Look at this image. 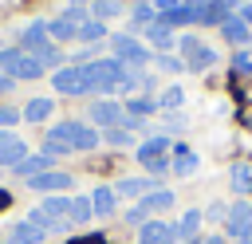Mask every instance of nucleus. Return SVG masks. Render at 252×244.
Wrapping results in <instances>:
<instances>
[{
	"mask_svg": "<svg viewBox=\"0 0 252 244\" xmlns=\"http://www.w3.org/2000/svg\"><path fill=\"white\" fill-rule=\"evenodd\" d=\"M35 59H39V67H55V63H59V59H63V55H59V51H55V47H51V43H47V47H43V51H39V55H35Z\"/></svg>",
	"mask_w": 252,
	"mask_h": 244,
	"instance_id": "obj_33",
	"label": "nucleus"
},
{
	"mask_svg": "<svg viewBox=\"0 0 252 244\" xmlns=\"http://www.w3.org/2000/svg\"><path fill=\"white\" fill-rule=\"evenodd\" d=\"M43 153H47V157H63V153H71V150H67L63 142H55V138H47V142H43Z\"/></svg>",
	"mask_w": 252,
	"mask_h": 244,
	"instance_id": "obj_35",
	"label": "nucleus"
},
{
	"mask_svg": "<svg viewBox=\"0 0 252 244\" xmlns=\"http://www.w3.org/2000/svg\"><path fill=\"white\" fill-rule=\"evenodd\" d=\"M232 67H236L240 75H252V55H248V51H236V59H232Z\"/></svg>",
	"mask_w": 252,
	"mask_h": 244,
	"instance_id": "obj_36",
	"label": "nucleus"
},
{
	"mask_svg": "<svg viewBox=\"0 0 252 244\" xmlns=\"http://www.w3.org/2000/svg\"><path fill=\"white\" fill-rule=\"evenodd\" d=\"M146 35H150L154 55H165V51L173 47V28H169V24H161V20H154V24L146 28Z\"/></svg>",
	"mask_w": 252,
	"mask_h": 244,
	"instance_id": "obj_15",
	"label": "nucleus"
},
{
	"mask_svg": "<svg viewBox=\"0 0 252 244\" xmlns=\"http://www.w3.org/2000/svg\"><path fill=\"white\" fill-rule=\"evenodd\" d=\"M43 236H47L43 228H35L32 220H20V224L8 232V244H43Z\"/></svg>",
	"mask_w": 252,
	"mask_h": 244,
	"instance_id": "obj_18",
	"label": "nucleus"
},
{
	"mask_svg": "<svg viewBox=\"0 0 252 244\" xmlns=\"http://www.w3.org/2000/svg\"><path fill=\"white\" fill-rule=\"evenodd\" d=\"M122 118H126L122 102H114V98H94V102H91V122H94V126L114 130V126H122Z\"/></svg>",
	"mask_w": 252,
	"mask_h": 244,
	"instance_id": "obj_9",
	"label": "nucleus"
},
{
	"mask_svg": "<svg viewBox=\"0 0 252 244\" xmlns=\"http://www.w3.org/2000/svg\"><path fill=\"white\" fill-rule=\"evenodd\" d=\"M0 75H12V79H39L43 67H39L35 55H28V51H20V47H8V51H0Z\"/></svg>",
	"mask_w": 252,
	"mask_h": 244,
	"instance_id": "obj_3",
	"label": "nucleus"
},
{
	"mask_svg": "<svg viewBox=\"0 0 252 244\" xmlns=\"http://www.w3.org/2000/svg\"><path fill=\"white\" fill-rule=\"evenodd\" d=\"M173 8H181V0H154V12H158V16H165V12H173Z\"/></svg>",
	"mask_w": 252,
	"mask_h": 244,
	"instance_id": "obj_40",
	"label": "nucleus"
},
{
	"mask_svg": "<svg viewBox=\"0 0 252 244\" xmlns=\"http://www.w3.org/2000/svg\"><path fill=\"white\" fill-rule=\"evenodd\" d=\"M154 59H158V67H161V71H185V63H181V59H173V55H154Z\"/></svg>",
	"mask_w": 252,
	"mask_h": 244,
	"instance_id": "obj_34",
	"label": "nucleus"
},
{
	"mask_svg": "<svg viewBox=\"0 0 252 244\" xmlns=\"http://www.w3.org/2000/svg\"><path fill=\"white\" fill-rule=\"evenodd\" d=\"M114 205H118V193H114L110 185H98V189L91 193V213H94V216H110Z\"/></svg>",
	"mask_w": 252,
	"mask_h": 244,
	"instance_id": "obj_17",
	"label": "nucleus"
},
{
	"mask_svg": "<svg viewBox=\"0 0 252 244\" xmlns=\"http://www.w3.org/2000/svg\"><path fill=\"white\" fill-rule=\"evenodd\" d=\"M118 12H122V4H118V0H94L91 20H102V24H106V20H114Z\"/></svg>",
	"mask_w": 252,
	"mask_h": 244,
	"instance_id": "obj_28",
	"label": "nucleus"
},
{
	"mask_svg": "<svg viewBox=\"0 0 252 244\" xmlns=\"http://www.w3.org/2000/svg\"><path fill=\"white\" fill-rule=\"evenodd\" d=\"M20 118H24L20 110H12V106H0V126H4V130H8V126H16Z\"/></svg>",
	"mask_w": 252,
	"mask_h": 244,
	"instance_id": "obj_37",
	"label": "nucleus"
},
{
	"mask_svg": "<svg viewBox=\"0 0 252 244\" xmlns=\"http://www.w3.org/2000/svg\"><path fill=\"white\" fill-rule=\"evenodd\" d=\"M248 224H252V205H248V201H236V205L228 209V216H224V228H228V236H240Z\"/></svg>",
	"mask_w": 252,
	"mask_h": 244,
	"instance_id": "obj_14",
	"label": "nucleus"
},
{
	"mask_svg": "<svg viewBox=\"0 0 252 244\" xmlns=\"http://www.w3.org/2000/svg\"><path fill=\"white\" fill-rule=\"evenodd\" d=\"M83 67H87V87H91V94L118 91V83H122V75H126V67H122L118 59H94V63H83Z\"/></svg>",
	"mask_w": 252,
	"mask_h": 244,
	"instance_id": "obj_1",
	"label": "nucleus"
},
{
	"mask_svg": "<svg viewBox=\"0 0 252 244\" xmlns=\"http://www.w3.org/2000/svg\"><path fill=\"white\" fill-rule=\"evenodd\" d=\"M94 213H91V197H71V216L67 220H75V224H83V220H91Z\"/></svg>",
	"mask_w": 252,
	"mask_h": 244,
	"instance_id": "obj_29",
	"label": "nucleus"
},
{
	"mask_svg": "<svg viewBox=\"0 0 252 244\" xmlns=\"http://www.w3.org/2000/svg\"><path fill=\"white\" fill-rule=\"evenodd\" d=\"M197 165H201V157H197L189 146H177V157H173L169 169H173L177 177H189V173H197Z\"/></svg>",
	"mask_w": 252,
	"mask_h": 244,
	"instance_id": "obj_21",
	"label": "nucleus"
},
{
	"mask_svg": "<svg viewBox=\"0 0 252 244\" xmlns=\"http://www.w3.org/2000/svg\"><path fill=\"white\" fill-rule=\"evenodd\" d=\"M110 47H114V59H118L122 67H126V63H130V67H146V63L154 59V51H150L138 35H114Z\"/></svg>",
	"mask_w": 252,
	"mask_h": 244,
	"instance_id": "obj_5",
	"label": "nucleus"
},
{
	"mask_svg": "<svg viewBox=\"0 0 252 244\" xmlns=\"http://www.w3.org/2000/svg\"><path fill=\"white\" fill-rule=\"evenodd\" d=\"M138 240H142V244H177V228L158 216V220H146V224L138 228Z\"/></svg>",
	"mask_w": 252,
	"mask_h": 244,
	"instance_id": "obj_10",
	"label": "nucleus"
},
{
	"mask_svg": "<svg viewBox=\"0 0 252 244\" xmlns=\"http://www.w3.org/2000/svg\"><path fill=\"white\" fill-rule=\"evenodd\" d=\"M240 20H244V24H248V28H252V4H248V8H244V12H240Z\"/></svg>",
	"mask_w": 252,
	"mask_h": 244,
	"instance_id": "obj_43",
	"label": "nucleus"
},
{
	"mask_svg": "<svg viewBox=\"0 0 252 244\" xmlns=\"http://www.w3.org/2000/svg\"><path fill=\"white\" fill-rule=\"evenodd\" d=\"M28 185H32L35 193H63V189H71V173H63V169H47V173L32 177Z\"/></svg>",
	"mask_w": 252,
	"mask_h": 244,
	"instance_id": "obj_11",
	"label": "nucleus"
},
{
	"mask_svg": "<svg viewBox=\"0 0 252 244\" xmlns=\"http://www.w3.org/2000/svg\"><path fill=\"white\" fill-rule=\"evenodd\" d=\"M150 189H158L150 177H122V181L114 185V193H118V197H146Z\"/></svg>",
	"mask_w": 252,
	"mask_h": 244,
	"instance_id": "obj_20",
	"label": "nucleus"
},
{
	"mask_svg": "<svg viewBox=\"0 0 252 244\" xmlns=\"http://www.w3.org/2000/svg\"><path fill=\"white\" fill-rule=\"evenodd\" d=\"M181 4H189V8H201V4H209V0H181Z\"/></svg>",
	"mask_w": 252,
	"mask_h": 244,
	"instance_id": "obj_45",
	"label": "nucleus"
},
{
	"mask_svg": "<svg viewBox=\"0 0 252 244\" xmlns=\"http://www.w3.org/2000/svg\"><path fill=\"white\" fill-rule=\"evenodd\" d=\"M102 35H106V24H102V20H87V24H83V31H79V39H83V43H94V39H102Z\"/></svg>",
	"mask_w": 252,
	"mask_h": 244,
	"instance_id": "obj_30",
	"label": "nucleus"
},
{
	"mask_svg": "<svg viewBox=\"0 0 252 244\" xmlns=\"http://www.w3.org/2000/svg\"><path fill=\"white\" fill-rule=\"evenodd\" d=\"M205 216H209V220H224V216H228V205H220V201H217V205H209V213H205Z\"/></svg>",
	"mask_w": 252,
	"mask_h": 244,
	"instance_id": "obj_39",
	"label": "nucleus"
},
{
	"mask_svg": "<svg viewBox=\"0 0 252 244\" xmlns=\"http://www.w3.org/2000/svg\"><path fill=\"white\" fill-rule=\"evenodd\" d=\"M240 244H252V224H248V228L240 232Z\"/></svg>",
	"mask_w": 252,
	"mask_h": 244,
	"instance_id": "obj_44",
	"label": "nucleus"
},
{
	"mask_svg": "<svg viewBox=\"0 0 252 244\" xmlns=\"http://www.w3.org/2000/svg\"><path fill=\"white\" fill-rule=\"evenodd\" d=\"M39 209H43L51 220H59V224H71V220H67V216H71V197H47Z\"/></svg>",
	"mask_w": 252,
	"mask_h": 244,
	"instance_id": "obj_23",
	"label": "nucleus"
},
{
	"mask_svg": "<svg viewBox=\"0 0 252 244\" xmlns=\"http://www.w3.org/2000/svg\"><path fill=\"white\" fill-rule=\"evenodd\" d=\"M201 220H205V213L201 209H189L173 228H177V236H185V240H197V228H201Z\"/></svg>",
	"mask_w": 252,
	"mask_h": 244,
	"instance_id": "obj_24",
	"label": "nucleus"
},
{
	"mask_svg": "<svg viewBox=\"0 0 252 244\" xmlns=\"http://www.w3.org/2000/svg\"><path fill=\"white\" fill-rule=\"evenodd\" d=\"M220 35H224L232 47H244V43H248V35H252V28H248L240 16H228V20L220 24Z\"/></svg>",
	"mask_w": 252,
	"mask_h": 244,
	"instance_id": "obj_16",
	"label": "nucleus"
},
{
	"mask_svg": "<svg viewBox=\"0 0 252 244\" xmlns=\"http://www.w3.org/2000/svg\"><path fill=\"white\" fill-rule=\"evenodd\" d=\"M24 157H28V146L12 130H0V165H20Z\"/></svg>",
	"mask_w": 252,
	"mask_h": 244,
	"instance_id": "obj_12",
	"label": "nucleus"
},
{
	"mask_svg": "<svg viewBox=\"0 0 252 244\" xmlns=\"http://www.w3.org/2000/svg\"><path fill=\"white\" fill-rule=\"evenodd\" d=\"M51 87L59 91V94H91V87H87V67L79 63V67H59L55 75H51Z\"/></svg>",
	"mask_w": 252,
	"mask_h": 244,
	"instance_id": "obj_7",
	"label": "nucleus"
},
{
	"mask_svg": "<svg viewBox=\"0 0 252 244\" xmlns=\"http://www.w3.org/2000/svg\"><path fill=\"white\" fill-rule=\"evenodd\" d=\"M47 47V24H28L24 28V35H20V51H28V55H39Z\"/></svg>",
	"mask_w": 252,
	"mask_h": 244,
	"instance_id": "obj_13",
	"label": "nucleus"
},
{
	"mask_svg": "<svg viewBox=\"0 0 252 244\" xmlns=\"http://www.w3.org/2000/svg\"><path fill=\"white\" fill-rule=\"evenodd\" d=\"M142 209L146 213H165V209H173V193L169 189H150L142 197Z\"/></svg>",
	"mask_w": 252,
	"mask_h": 244,
	"instance_id": "obj_22",
	"label": "nucleus"
},
{
	"mask_svg": "<svg viewBox=\"0 0 252 244\" xmlns=\"http://www.w3.org/2000/svg\"><path fill=\"white\" fill-rule=\"evenodd\" d=\"M181 63H185L189 71H209V67L217 63V51H213V47H205L201 39L185 35V39H181Z\"/></svg>",
	"mask_w": 252,
	"mask_h": 244,
	"instance_id": "obj_8",
	"label": "nucleus"
},
{
	"mask_svg": "<svg viewBox=\"0 0 252 244\" xmlns=\"http://www.w3.org/2000/svg\"><path fill=\"white\" fill-rule=\"evenodd\" d=\"M201 244H224V240H220V236H209V240H201Z\"/></svg>",
	"mask_w": 252,
	"mask_h": 244,
	"instance_id": "obj_46",
	"label": "nucleus"
},
{
	"mask_svg": "<svg viewBox=\"0 0 252 244\" xmlns=\"http://www.w3.org/2000/svg\"><path fill=\"white\" fill-rule=\"evenodd\" d=\"M122 110H126L130 118H138V122H142L146 114H154V110H158V98H126V106H122Z\"/></svg>",
	"mask_w": 252,
	"mask_h": 244,
	"instance_id": "obj_25",
	"label": "nucleus"
},
{
	"mask_svg": "<svg viewBox=\"0 0 252 244\" xmlns=\"http://www.w3.org/2000/svg\"><path fill=\"white\" fill-rule=\"evenodd\" d=\"M12 169H16L20 177H28V181H32V177H39V173H47V169H51V157H47V153H32V157H24V161H20V165H12Z\"/></svg>",
	"mask_w": 252,
	"mask_h": 244,
	"instance_id": "obj_19",
	"label": "nucleus"
},
{
	"mask_svg": "<svg viewBox=\"0 0 252 244\" xmlns=\"http://www.w3.org/2000/svg\"><path fill=\"white\" fill-rule=\"evenodd\" d=\"M248 189H252V165L236 161L232 165V193H248Z\"/></svg>",
	"mask_w": 252,
	"mask_h": 244,
	"instance_id": "obj_27",
	"label": "nucleus"
},
{
	"mask_svg": "<svg viewBox=\"0 0 252 244\" xmlns=\"http://www.w3.org/2000/svg\"><path fill=\"white\" fill-rule=\"evenodd\" d=\"M8 205H12V193H8V189H0V209H8Z\"/></svg>",
	"mask_w": 252,
	"mask_h": 244,
	"instance_id": "obj_42",
	"label": "nucleus"
},
{
	"mask_svg": "<svg viewBox=\"0 0 252 244\" xmlns=\"http://www.w3.org/2000/svg\"><path fill=\"white\" fill-rule=\"evenodd\" d=\"M51 106H55L51 98H32V102L24 106V118H28V122H43V118L51 114Z\"/></svg>",
	"mask_w": 252,
	"mask_h": 244,
	"instance_id": "obj_26",
	"label": "nucleus"
},
{
	"mask_svg": "<svg viewBox=\"0 0 252 244\" xmlns=\"http://www.w3.org/2000/svg\"><path fill=\"white\" fill-rule=\"evenodd\" d=\"M91 20V12L87 8H67V12H59L51 24H47V35L51 39H79V31H83V24Z\"/></svg>",
	"mask_w": 252,
	"mask_h": 244,
	"instance_id": "obj_4",
	"label": "nucleus"
},
{
	"mask_svg": "<svg viewBox=\"0 0 252 244\" xmlns=\"http://www.w3.org/2000/svg\"><path fill=\"white\" fill-rule=\"evenodd\" d=\"M47 138L63 142L71 153H75V150H94V146H98V130H94V126H87V122H71V118H67V122H59V126H51V130H47Z\"/></svg>",
	"mask_w": 252,
	"mask_h": 244,
	"instance_id": "obj_2",
	"label": "nucleus"
},
{
	"mask_svg": "<svg viewBox=\"0 0 252 244\" xmlns=\"http://www.w3.org/2000/svg\"><path fill=\"white\" fill-rule=\"evenodd\" d=\"M106 142L110 146H130V130L126 126H114V130H106Z\"/></svg>",
	"mask_w": 252,
	"mask_h": 244,
	"instance_id": "obj_32",
	"label": "nucleus"
},
{
	"mask_svg": "<svg viewBox=\"0 0 252 244\" xmlns=\"http://www.w3.org/2000/svg\"><path fill=\"white\" fill-rule=\"evenodd\" d=\"M165 153H169V138H165V134H158V138H150V142L138 146V161H142L150 173H165V169H169V157H165Z\"/></svg>",
	"mask_w": 252,
	"mask_h": 244,
	"instance_id": "obj_6",
	"label": "nucleus"
},
{
	"mask_svg": "<svg viewBox=\"0 0 252 244\" xmlns=\"http://www.w3.org/2000/svg\"><path fill=\"white\" fill-rule=\"evenodd\" d=\"M185 102V91L181 87H169V91H161V98H158V106H165V110H173V106H181Z\"/></svg>",
	"mask_w": 252,
	"mask_h": 244,
	"instance_id": "obj_31",
	"label": "nucleus"
},
{
	"mask_svg": "<svg viewBox=\"0 0 252 244\" xmlns=\"http://www.w3.org/2000/svg\"><path fill=\"white\" fill-rule=\"evenodd\" d=\"M126 220H130V224H138V228H142V224H146V220H150V213H146V209H142V205H134V209H130V213H126Z\"/></svg>",
	"mask_w": 252,
	"mask_h": 244,
	"instance_id": "obj_38",
	"label": "nucleus"
},
{
	"mask_svg": "<svg viewBox=\"0 0 252 244\" xmlns=\"http://www.w3.org/2000/svg\"><path fill=\"white\" fill-rule=\"evenodd\" d=\"M12 83H16L12 75H0V94H8V91H12Z\"/></svg>",
	"mask_w": 252,
	"mask_h": 244,
	"instance_id": "obj_41",
	"label": "nucleus"
}]
</instances>
